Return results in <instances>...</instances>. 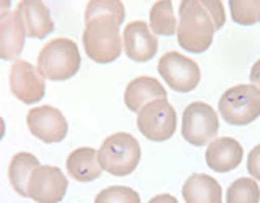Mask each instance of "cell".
<instances>
[{"mask_svg":"<svg viewBox=\"0 0 260 203\" xmlns=\"http://www.w3.org/2000/svg\"><path fill=\"white\" fill-rule=\"evenodd\" d=\"M69 189V181L57 166L41 164L31 174L28 198L36 203H59Z\"/></svg>","mask_w":260,"mask_h":203,"instance_id":"obj_10","label":"cell"},{"mask_svg":"<svg viewBox=\"0 0 260 203\" xmlns=\"http://www.w3.org/2000/svg\"><path fill=\"white\" fill-rule=\"evenodd\" d=\"M215 24L200 0H182L179 5L177 43L184 51L202 54L213 43Z\"/></svg>","mask_w":260,"mask_h":203,"instance_id":"obj_1","label":"cell"},{"mask_svg":"<svg viewBox=\"0 0 260 203\" xmlns=\"http://www.w3.org/2000/svg\"><path fill=\"white\" fill-rule=\"evenodd\" d=\"M148 203H179V201L176 197H173V195H169V193H159L156 197H153Z\"/></svg>","mask_w":260,"mask_h":203,"instance_id":"obj_28","label":"cell"},{"mask_svg":"<svg viewBox=\"0 0 260 203\" xmlns=\"http://www.w3.org/2000/svg\"><path fill=\"white\" fill-rule=\"evenodd\" d=\"M219 116L231 125H249L260 117V89L241 83L228 88L218 101Z\"/></svg>","mask_w":260,"mask_h":203,"instance_id":"obj_5","label":"cell"},{"mask_svg":"<svg viewBox=\"0 0 260 203\" xmlns=\"http://www.w3.org/2000/svg\"><path fill=\"white\" fill-rule=\"evenodd\" d=\"M101 167L112 176L124 177L132 174L140 164L142 148L132 133L117 132L109 135L98 150Z\"/></svg>","mask_w":260,"mask_h":203,"instance_id":"obj_4","label":"cell"},{"mask_svg":"<svg viewBox=\"0 0 260 203\" xmlns=\"http://www.w3.org/2000/svg\"><path fill=\"white\" fill-rule=\"evenodd\" d=\"M260 187L255 179L239 177L228 187L226 203H258Z\"/></svg>","mask_w":260,"mask_h":203,"instance_id":"obj_21","label":"cell"},{"mask_svg":"<svg viewBox=\"0 0 260 203\" xmlns=\"http://www.w3.org/2000/svg\"><path fill=\"white\" fill-rule=\"evenodd\" d=\"M244 158L242 145L233 137H221L215 138L207 146L205 151V162L207 166L215 171V173H230L236 169Z\"/></svg>","mask_w":260,"mask_h":203,"instance_id":"obj_13","label":"cell"},{"mask_svg":"<svg viewBox=\"0 0 260 203\" xmlns=\"http://www.w3.org/2000/svg\"><path fill=\"white\" fill-rule=\"evenodd\" d=\"M202 5L205 7V10L211 16L215 24V29H221L226 23V13H224V5L219 0H200Z\"/></svg>","mask_w":260,"mask_h":203,"instance_id":"obj_25","label":"cell"},{"mask_svg":"<svg viewBox=\"0 0 260 203\" xmlns=\"http://www.w3.org/2000/svg\"><path fill=\"white\" fill-rule=\"evenodd\" d=\"M154 99H168V93L156 78L143 75L134 78L125 86L124 103L128 111L138 112L145 104Z\"/></svg>","mask_w":260,"mask_h":203,"instance_id":"obj_16","label":"cell"},{"mask_svg":"<svg viewBox=\"0 0 260 203\" xmlns=\"http://www.w3.org/2000/svg\"><path fill=\"white\" fill-rule=\"evenodd\" d=\"M150 29L156 36H171L177 32V18L171 0H159L150 8Z\"/></svg>","mask_w":260,"mask_h":203,"instance_id":"obj_20","label":"cell"},{"mask_svg":"<svg viewBox=\"0 0 260 203\" xmlns=\"http://www.w3.org/2000/svg\"><path fill=\"white\" fill-rule=\"evenodd\" d=\"M94 203H142L137 190L125 185H111L96 195Z\"/></svg>","mask_w":260,"mask_h":203,"instance_id":"obj_24","label":"cell"},{"mask_svg":"<svg viewBox=\"0 0 260 203\" xmlns=\"http://www.w3.org/2000/svg\"><path fill=\"white\" fill-rule=\"evenodd\" d=\"M26 29L21 15L16 10L0 16V57L4 60H18L23 52Z\"/></svg>","mask_w":260,"mask_h":203,"instance_id":"obj_14","label":"cell"},{"mask_svg":"<svg viewBox=\"0 0 260 203\" xmlns=\"http://www.w3.org/2000/svg\"><path fill=\"white\" fill-rule=\"evenodd\" d=\"M185 203H223V190L216 179L195 173L182 185Z\"/></svg>","mask_w":260,"mask_h":203,"instance_id":"obj_17","label":"cell"},{"mask_svg":"<svg viewBox=\"0 0 260 203\" xmlns=\"http://www.w3.org/2000/svg\"><path fill=\"white\" fill-rule=\"evenodd\" d=\"M67 173L78 182L96 181L103 173L98 150L91 146H81L73 150L67 158Z\"/></svg>","mask_w":260,"mask_h":203,"instance_id":"obj_18","label":"cell"},{"mask_svg":"<svg viewBox=\"0 0 260 203\" xmlns=\"http://www.w3.org/2000/svg\"><path fill=\"white\" fill-rule=\"evenodd\" d=\"M15 10L21 15L28 38L44 39L55 28L51 10L41 0H21V2L16 4Z\"/></svg>","mask_w":260,"mask_h":203,"instance_id":"obj_15","label":"cell"},{"mask_svg":"<svg viewBox=\"0 0 260 203\" xmlns=\"http://www.w3.org/2000/svg\"><path fill=\"white\" fill-rule=\"evenodd\" d=\"M158 72L171 89L177 93H190L200 83V67L190 57L177 51H169L161 55Z\"/></svg>","mask_w":260,"mask_h":203,"instance_id":"obj_8","label":"cell"},{"mask_svg":"<svg viewBox=\"0 0 260 203\" xmlns=\"http://www.w3.org/2000/svg\"><path fill=\"white\" fill-rule=\"evenodd\" d=\"M124 52L134 62H148L158 52V39L143 20L130 21L122 32Z\"/></svg>","mask_w":260,"mask_h":203,"instance_id":"obj_12","label":"cell"},{"mask_svg":"<svg viewBox=\"0 0 260 203\" xmlns=\"http://www.w3.org/2000/svg\"><path fill=\"white\" fill-rule=\"evenodd\" d=\"M81 65V55L75 41L55 38L44 44L38 55V69L46 80L65 81L75 77Z\"/></svg>","mask_w":260,"mask_h":203,"instance_id":"obj_3","label":"cell"},{"mask_svg":"<svg viewBox=\"0 0 260 203\" xmlns=\"http://www.w3.org/2000/svg\"><path fill=\"white\" fill-rule=\"evenodd\" d=\"M249 80H250V85H254L255 88L260 89V59L254 65H252Z\"/></svg>","mask_w":260,"mask_h":203,"instance_id":"obj_27","label":"cell"},{"mask_svg":"<svg viewBox=\"0 0 260 203\" xmlns=\"http://www.w3.org/2000/svg\"><path fill=\"white\" fill-rule=\"evenodd\" d=\"M100 16H111L119 24L125 20V7L120 0H89L85 8V21H91Z\"/></svg>","mask_w":260,"mask_h":203,"instance_id":"obj_22","label":"cell"},{"mask_svg":"<svg viewBox=\"0 0 260 203\" xmlns=\"http://www.w3.org/2000/svg\"><path fill=\"white\" fill-rule=\"evenodd\" d=\"M39 166V159L32 153L20 151L13 154L10 166H8V179H10L13 190L21 197H28V184L31 174Z\"/></svg>","mask_w":260,"mask_h":203,"instance_id":"obj_19","label":"cell"},{"mask_svg":"<svg viewBox=\"0 0 260 203\" xmlns=\"http://www.w3.org/2000/svg\"><path fill=\"white\" fill-rule=\"evenodd\" d=\"M29 132L44 143H59L69 133V122L54 106H38L26 116Z\"/></svg>","mask_w":260,"mask_h":203,"instance_id":"obj_11","label":"cell"},{"mask_svg":"<svg viewBox=\"0 0 260 203\" xmlns=\"http://www.w3.org/2000/svg\"><path fill=\"white\" fill-rule=\"evenodd\" d=\"M120 24L111 16H100L86 23L83 31V47L86 55L96 63H111L122 54Z\"/></svg>","mask_w":260,"mask_h":203,"instance_id":"obj_2","label":"cell"},{"mask_svg":"<svg viewBox=\"0 0 260 203\" xmlns=\"http://www.w3.org/2000/svg\"><path fill=\"white\" fill-rule=\"evenodd\" d=\"M247 171L252 179L260 182V143L250 150L247 156Z\"/></svg>","mask_w":260,"mask_h":203,"instance_id":"obj_26","label":"cell"},{"mask_svg":"<svg viewBox=\"0 0 260 203\" xmlns=\"http://www.w3.org/2000/svg\"><path fill=\"white\" fill-rule=\"evenodd\" d=\"M10 89L24 104H36L46 94V78L38 67L28 60H15L10 67Z\"/></svg>","mask_w":260,"mask_h":203,"instance_id":"obj_9","label":"cell"},{"mask_svg":"<svg viewBox=\"0 0 260 203\" xmlns=\"http://www.w3.org/2000/svg\"><path fill=\"white\" fill-rule=\"evenodd\" d=\"M137 127L151 142H166L174 135L177 114L168 99H154L137 112Z\"/></svg>","mask_w":260,"mask_h":203,"instance_id":"obj_7","label":"cell"},{"mask_svg":"<svg viewBox=\"0 0 260 203\" xmlns=\"http://www.w3.org/2000/svg\"><path fill=\"white\" fill-rule=\"evenodd\" d=\"M219 130L216 111L203 101L190 103L182 114V138L193 146H205L215 140Z\"/></svg>","mask_w":260,"mask_h":203,"instance_id":"obj_6","label":"cell"},{"mask_svg":"<svg viewBox=\"0 0 260 203\" xmlns=\"http://www.w3.org/2000/svg\"><path fill=\"white\" fill-rule=\"evenodd\" d=\"M230 12L238 24L250 26L260 23V0H230Z\"/></svg>","mask_w":260,"mask_h":203,"instance_id":"obj_23","label":"cell"}]
</instances>
